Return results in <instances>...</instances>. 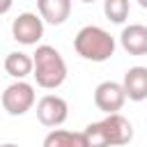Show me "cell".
Returning <instances> with one entry per match:
<instances>
[{"label": "cell", "instance_id": "2e32d148", "mask_svg": "<svg viewBox=\"0 0 147 147\" xmlns=\"http://www.w3.org/2000/svg\"><path fill=\"white\" fill-rule=\"evenodd\" d=\"M138 5H140L142 9H147V0H138Z\"/></svg>", "mask_w": 147, "mask_h": 147}, {"label": "cell", "instance_id": "e0dca14e", "mask_svg": "<svg viewBox=\"0 0 147 147\" xmlns=\"http://www.w3.org/2000/svg\"><path fill=\"white\" fill-rule=\"evenodd\" d=\"M80 2H94V0H80Z\"/></svg>", "mask_w": 147, "mask_h": 147}, {"label": "cell", "instance_id": "277c9868", "mask_svg": "<svg viewBox=\"0 0 147 147\" xmlns=\"http://www.w3.org/2000/svg\"><path fill=\"white\" fill-rule=\"evenodd\" d=\"M0 101H2V108L7 110V115L21 117L34 106V87L25 80H16L9 87H5Z\"/></svg>", "mask_w": 147, "mask_h": 147}, {"label": "cell", "instance_id": "8fae6325", "mask_svg": "<svg viewBox=\"0 0 147 147\" xmlns=\"http://www.w3.org/2000/svg\"><path fill=\"white\" fill-rule=\"evenodd\" d=\"M41 147H87V138L83 131H64L53 129L46 133Z\"/></svg>", "mask_w": 147, "mask_h": 147}, {"label": "cell", "instance_id": "30bf717a", "mask_svg": "<svg viewBox=\"0 0 147 147\" xmlns=\"http://www.w3.org/2000/svg\"><path fill=\"white\" fill-rule=\"evenodd\" d=\"M39 18L51 25H62L71 14V0H37Z\"/></svg>", "mask_w": 147, "mask_h": 147}, {"label": "cell", "instance_id": "9a60e30c", "mask_svg": "<svg viewBox=\"0 0 147 147\" xmlns=\"http://www.w3.org/2000/svg\"><path fill=\"white\" fill-rule=\"evenodd\" d=\"M0 147H18L16 142H5V145H0Z\"/></svg>", "mask_w": 147, "mask_h": 147}, {"label": "cell", "instance_id": "5bb4252c", "mask_svg": "<svg viewBox=\"0 0 147 147\" xmlns=\"http://www.w3.org/2000/svg\"><path fill=\"white\" fill-rule=\"evenodd\" d=\"M11 5H14V0H0V16L7 14V11L11 9Z\"/></svg>", "mask_w": 147, "mask_h": 147}, {"label": "cell", "instance_id": "52a82bcc", "mask_svg": "<svg viewBox=\"0 0 147 147\" xmlns=\"http://www.w3.org/2000/svg\"><path fill=\"white\" fill-rule=\"evenodd\" d=\"M126 101V94H124V87L122 83H115V80H103L96 85L94 90V106L106 113V115H113V113H119L122 106Z\"/></svg>", "mask_w": 147, "mask_h": 147}, {"label": "cell", "instance_id": "3957f363", "mask_svg": "<svg viewBox=\"0 0 147 147\" xmlns=\"http://www.w3.org/2000/svg\"><path fill=\"white\" fill-rule=\"evenodd\" d=\"M74 48L83 60L106 62L115 55V37L99 25H85L78 30L74 39Z\"/></svg>", "mask_w": 147, "mask_h": 147}, {"label": "cell", "instance_id": "4fadbf2b", "mask_svg": "<svg viewBox=\"0 0 147 147\" xmlns=\"http://www.w3.org/2000/svg\"><path fill=\"white\" fill-rule=\"evenodd\" d=\"M129 0H103V14L110 23H124L129 18Z\"/></svg>", "mask_w": 147, "mask_h": 147}, {"label": "cell", "instance_id": "7a4b0ae2", "mask_svg": "<svg viewBox=\"0 0 147 147\" xmlns=\"http://www.w3.org/2000/svg\"><path fill=\"white\" fill-rule=\"evenodd\" d=\"M32 76L39 87L44 90H55L64 83L67 78V62L60 55L57 48L41 44L32 53Z\"/></svg>", "mask_w": 147, "mask_h": 147}, {"label": "cell", "instance_id": "7c38bea8", "mask_svg": "<svg viewBox=\"0 0 147 147\" xmlns=\"http://www.w3.org/2000/svg\"><path fill=\"white\" fill-rule=\"evenodd\" d=\"M5 71H7L11 78H16V80L28 78V76L32 74V55H28V53H23V51H11V53H7V57H5Z\"/></svg>", "mask_w": 147, "mask_h": 147}, {"label": "cell", "instance_id": "6da1fadb", "mask_svg": "<svg viewBox=\"0 0 147 147\" xmlns=\"http://www.w3.org/2000/svg\"><path fill=\"white\" fill-rule=\"evenodd\" d=\"M83 133L87 138V147H122L133 140V126L119 113L106 115L101 122L87 124Z\"/></svg>", "mask_w": 147, "mask_h": 147}, {"label": "cell", "instance_id": "ba28073f", "mask_svg": "<svg viewBox=\"0 0 147 147\" xmlns=\"http://www.w3.org/2000/svg\"><path fill=\"white\" fill-rule=\"evenodd\" d=\"M122 87H124L126 99H131V101H145L147 99V67L138 64V67L126 69Z\"/></svg>", "mask_w": 147, "mask_h": 147}, {"label": "cell", "instance_id": "5b68a950", "mask_svg": "<svg viewBox=\"0 0 147 147\" xmlns=\"http://www.w3.org/2000/svg\"><path fill=\"white\" fill-rule=\"evenodd\" d=\"M11 37L23 46H34L44 37V21L32 11L18 14L11 21Z\"/></svg>", "mask_w": 147, "mask_h": 147}, {"label": "cell", "instance_id": "8992f818", "mask_svg": "<svg viewBox=\"0 0 147 147\" xmlns=\"http://www.w3.org/2000/svg\"><path fill=\"white\" fill-rule=\"evenodd\" d=\"M69 117V106L62 96L57 94H46L37 101V119L48 126V129H55L60 124H64Z\"/></svg>", "mask_w": 147, "mask_h": 147}, {"label": "cell", "instance_id": "9c48e42d", "mask_svg": "<svg viewBox=\"0 0 147 147\" xmlns=\"http://www.w3.org/2000/svg\"><path fill=\"white\" fill-rule=\"evenodd\" d=\"M119 44L129 55H147V25L131 23L122 30Z\"/></svg>", "mask_w": 147, "mask_h": 147}]
</instances>
